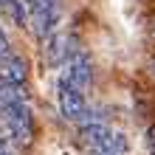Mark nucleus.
Segmentation results:
<instances>
[{
  "instance_id": "nucleus-1",
  "label": "nucleus",
  "mask_w": 155,
  "mask_h": 155,
  "mask_svg": "<svg viewBox=\"0 0 155 155\" xmlns=\"http://www.w3.org/2000/svg\"><path fill=\"white\" fill-rule=\"evenodd\" d=\"M59 79H65L71 85L87 90L90 82H93V62H90V57L82 48H74L65 57V62L59 65Z\"/></svg>"
},
{
  "instance_id": "nucleus-2",
  "label": "nucleus",
  "mask_w": 155,
  "mask_h": 155,
  "mask_svg": "<svg viewBox=\"0 0 155 155\" xmlns=\"http://www.w3.org/2000/svg\"><path fill=\"white\" fill-rule=\"evenodd\" d=\"M57 93H59V113L68 118V121H79L82 113L87 107V99H85V90L71 85V82L59 79L57 82Z\"/></svg>"
},
{
  "instance_id": "nucleus-3",
  "label": "nucleus",
  "mask_w": 155,
  "mask_h": 155,
  "mask_svg": "<svg viewBox=\"0 0 155 155\" xmlns=\"http://www.w3.org/2000/svg\"><path fill=\"white\" fill-rule=\"evenodd\" d=\"M113 127H107L102 118L99 121H87V124H79V135H82V144H85L87 150H99L104 147V141L110 138Z\"/></svg>"
},
{
  "instance_id": "nucleus-4",
  "label": "nucleus",
  "mask_w": 155,
  "mask_h": 155,
  "mask_svg": "<svg viewBox=\"0 0 155 155\" xmlns=\"http://www.w3.org/2000/svg\"><path fill=\"white\" fill-rule=\"evenodd\" d=\"M74 48L76 45L71 42V37H65V34H59V31H54L51 37H45V59H48L51 65H62L65 57Z\"/></svg>"
},
{
  "instance_id": "nucleus-5",
  "label": "nucleus",
  "mask_w": 155,
  "mask_h": 155,
  "mask_svg": "<svg viewBox=\"0 0 155 155\" xmlns=\"http://www.w3.org/2000/svg\"><path fill=\"white\" fill-rule=\"evenodd\" d=\"M0 74H3L6 82H12V85H25V79H28V71H25V62L20 57H8L6 62H0Z\"/></svg>"
},
{
  "instance_id": "nucleus-6",
  "label": "nucleus",
  "mask_w": 155,
  "mask_h": 155,
  "mask_svg": "<svg viewBox=\"0 0 155 155\" xmlns=\"http://www.w3.org/2000/svg\"><path fill=\"white\" fill-rule=\"evenodd\" d=\"M6 8L12 12L17 25H28V8H25L23 0H6Z\"/></svg>"
},
{
  "instance_id": "nucleus-7",
  "label": "nucleus",
  "mask_w": 155,
  "mask_h": 155,
  "mask_svg": "<svg viewBox=\"0 0 155 155\" xmlns=\"http://www.w3.org/2000/svg\"><path fill=\"white\" fill-rule=\"evenodd\" d=\"M147 141H150V147H155V127L147 130Z\"/></svg>"
},
{
  "instance_id": "nucleus-8",
  "label": "nucleus",
  "mask_w": 155,
  "mask_h": 155,
  "mask_svg": "<svg viewBox=\"0 0 155 155\" xmlns=\"http://www.w3.org/2000/svg\"><path fill=\"white\" fill-rule=\"evenodd\" d=\"M90 155H113V152H104V150H90Z\"/></svg>"
},
{
  "instance_id": "nucleus-9",
  "label": "nucleus",
  "mask_w": 155,
  "mask_h": 155,
  "mask_svg": "<svg viewBox=\"0 0 155 155\" xmlns=\"http://www.w3.org/2000/svg\"><path fill=\"white\" fill-rule=\"evenodd\" d=\"M150 71H152V76H155V57H152V62H150Z\"/></svg>"
},
{
  "instance_id": "nucleus-10",
  "label": "nucleus",
  "mask_w": 155,
  "mask_h": 155,
  "mask_svg": "<svg viewBox=\"0 0 155 155\" xmlns=\"http://www.w3.org/2000/svg\"><path fill=\"white\" fill-rule=\"evenodd\" d=\"M150 31H152V37H155V17H152V25H150Z\"/></svg>"
},
{
  "instance_id": "nucleus-11",
  "label": "nucleus",
  "mask_w": 155,
  "mask_h": 155,
  "mask_svg": "<svg viewBox=\"0 0 155 155\" xmlns=\"http://www.w3.org/2000/svg\"><path fill=\"white\" fill-rule=\"evenodd\" d=\"M23 3H25V8H28V6H31V3H34V0H23Z\"/></svg>"
},
{
  "instance_id": "nucleus-12",
  "label": "nucleus",
  "mask_w": 155,
  "mask_h": 155,
  "mask_svg": "<svg viewBox=\"0 0 155 155\" xmlns=\"http://www.w3.org/2000/svg\"><path fill=\"white\" fill-rule=\"evenodd\" d=\"M152 155H155V147H152Z\"/></svg>"
}]
</instances>
